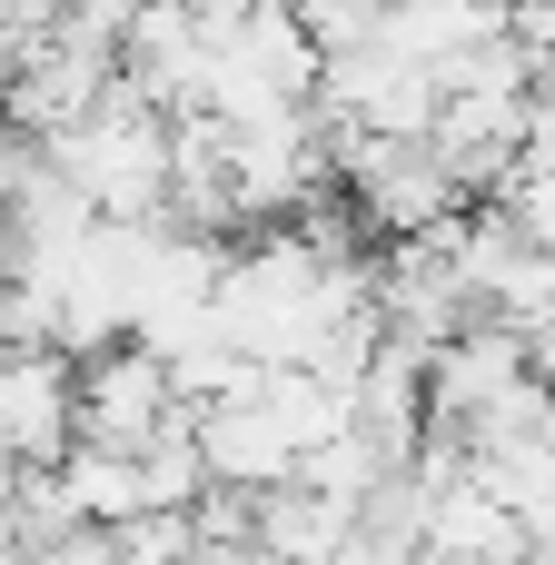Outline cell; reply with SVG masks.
<instances>
[{"instance_id": "obj_1", "label": "cell", "mask_w": 555, "mask_h": 565, "mask_svg": "<svg viewBox=\"0 0 555 565\" xmlns=\"http://www.w3.org/2000/svg\"><path fill=\"white\" fill-rule=\"evenodd\" d=\"M50 159L99 218H169V109H149L129 79H109L70 129H50Z\"/></svg>"}, {"instance_id": "obj_2", "label": "cell", "mask_w": 555, "mask_h": 565, "mask_svg": "<svg viewBox=\"0 0 555 565\" xmlns=\"http://www.w3.org/2000/svg\"><path fill=\"white\" fill-rule=\"evenodd\" d=\"M179 407H189V397H179L169 358H159L139 328H129V338H109V348H89V358H70V437L149 447Z\"/></svg>"}, {"instance_id": "obj_3", "label": "cell", "mask_w": 555, "mask_h": 565, "mask_svg": "<svg viewBox=\"0 0 555 565\" xmlns=\"http://www.w3.org/2000/svg\"><path fill=\"white\" fill-rule=\"evenodd\" d=\"M437 89H447V79H437L427 60H407V50H387V40H357V50H328V70H318V119L427 139Z\"/></svg>"}, {"instance_id": "obj_4", "label": "cell", "mask_w": 555, "mask_h": 565, "mask_svg": "<svg viewBox=\"0 0 555 565\" xmlns=\"http://www.w3.org/2000/svg\"><path fill=\"white\" fill-rule=\"evenodd\" d=\"M536 377V358H526V328L516 318H467L437 358H427V427H447V437H467L487 407H506L516 387Z\"/></svg>"}, {"instance_id": "obj_5", "label": "cell", "mask_w": 555, "mask_h": 565, "mask_svg": "<svg viewBox=\"0 0 555 565\" xmlns=\"http://www.w3.org/2000/svg\"><path fill=\"white\" fill-rule=\"evenodd\" d=\"M497 30H506V0H387L367 40H387V50H407V60H427V70L447 79V70H457L477 40H497Z\"/></svg>"}, {"instance_id": "obj_6", "label": "cell", "mask_w": 555, "mask_h": 565, "mask_svg": "<svg viewBox=\"0 0 555 565\" xmlns=\"http://www.w3.org/2000/svg\"><path fill=\"white\" fill-rule=\"evenodd\" d=\"M60 487L89 526H139L149 516V477H139V447H99V437H70L60 447Z\"/></svg>"}, {"instance_id": "obj_7", "label": "cell", "mask_w": 555, "mask_h": 565, "mask_svg": "<svg viewBox=\"0 0 555 565\" xmlns=\"http://www.w3.org/2000/svg\"><path fill=\"white\" fill-rule=\"evenodd\" d=\"M487 199H497V209H506V218H516L536 248H555V159H536V149H526V159H516V169H506Z\"/></svg>"}, {"instance_id": "obj_8", "label": "cell", "mask_w": 555, "mask_h": 565, "mask_svg": "<svg viewBox=\"0 0 555 565\" xmlns=\"http://www.w3.org/2000/svg\"><path fill=\"white\" fill-rule=\"evenodd\" d=\"M526 358H536V377L555 387V308H536V318H526Z\"/></svg>"}]
</instances>
